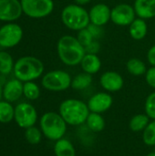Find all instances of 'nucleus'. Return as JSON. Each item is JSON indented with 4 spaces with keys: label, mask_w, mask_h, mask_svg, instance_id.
I'll use <instances>...</instances> for the list:
<instances>
[{
    "label": "nucleus",
    "mask_w": 155,
    "mask_h": 156,
    "mask_svg": "<svg viewBox=\"0 0 155 156\" xmlns=\"http://www.w3.org/2000/svg\"><path fill=\"white\" fill-rule=\"evenodd\" d=\"M23 37L21 27L15 23H8L0 27V46L5 48L16 46Z\"/></svg>",
    "instance_id": "nucleus-9"
},
{
    "label": "nucleus",
    "mask_w": 155,
    "mask_h": 156,
    "mask_svg": "<svg viewBox=\"0 0 155 156\" xmlns=\"http://www.w3.org/2000/svg\"><path fill=\"white\" fill-rule=\"evenodd\" d=\"M67 124L79 126L86 123L90 113L88 104L78 99H67L59 105V112Z\"/></svg>",
    "instance_id": "nucleus-2"
},
{
    "label": "nucleus",
    "mask_w": 155,
    "mask_h": 156,
    "mask_svg": "<svg viewBox=\"0 0 155 156\" xmlns=\"http://www.w3.org/2000/svg\"><path fill=\"white\" fill-rule=\"evenodd\" d=\"M143 141L148 146H155V120L150 122L143 132Z\"/></svg>",
    "instance_id": "nucleus-27"
},
{
    "label": "nucleus",
    "mask_w": 155,
    "mask_h": 156,
    "mask_svg": "<svg viewBox=\"0 0 155 156\" xmlns=\"http://www.w3.org/2000/svg\"><path fill=\"white\" fill-rule=\"evenodd\" d=\"M23 94L26 99L30 101H35L40 96V89L35 82L27 81L25 82L23 86Z\"/></svg>",
    "instance_id": "nucleus-26"
},
{
    "label": "nucleus",
    "mask_w": 155,
    "mask_h": 156,
    "mask_svg": "<svg viewBox=\"0 0 155 156\" xmlns=\"http://www.w3.org/2000/svg\"><path fill=\"white\" fill-rule=\"evenodd\" d=\"M87 28L90 31V33L91 34V36L93 37V38L96 40H99L104 35V30H103L102 26H98V25L90 23L89 26L87 27Z\"/></svg>",
    "instance_id": "nucleus-31"
},
{
    "label": "nucleus",
    "mask_w": 155,
    "mask_h": 156,
    "mask_svg": "<svg viewBox=\"0 0 155 156\" xmlns=\"http://www.w3.org/2000/svg\"><path fill=\"white\" fill-rule=\"evenodd\" d=\"M12 56L6 51H0V73L6 75L14 69Z\"/></svg>",
    "instance_id": "nucleus-25"
},
{
    "label": "nucleus",
    "mask_w": 155,
    "mask_h": 156,
    "mask_svg": "<svg viewBox=\"0 0 155 156\" xmlns=\"http://www.w3.org/2000/svg\"><path fill=\"white\" fill-rule=\"evenodd\" d=\"M80 66L83 72L93 75L100 71L101 61L96 54H85L80 62Z\"/></svg>",
    "instance_id": "nucleus-17"
},
{
    "label": "nucleus",
    "mask_w": 155,
    "mask_h": 156,
    "mask_svg": "<svg viewBox=\"0 0 155 156\" xmlns=\"http://www.w3.org/2000/svg\"><path fill=\"white\" fill-rule=\"evenodd\" d=\"M77 39L79 40V42L85 48L86 46H88L89 44H90L94 38L91 36V34L90 33V31L88 30V28H83L79 31H78V35H77Z\"/></svg>",
    "instance_id": "nucleus-30"
},
{
    "label": "nucleus",
    "mask_w": 155,
    "mask_h": 156,
    "mask_svg": "<svg viewBox=\"0 0 155 156\" xmlns=\"http://www.w3.org/2000/svg\"><path fill=\"white\" fill-rule=\"evenodd\" d=\"M126 69L132 76H143L145 75L147 71L145 63L137 58H130L126 63Z\"/></svg>",
    "instance_id": "nucleus-21"
},
{
    "label": "nucleus",
    "mask_w": 155,
    "mask_h": 156,
    "mask_svg": "<svg viewBox=\"0 0 155 156\" xmlns=\"http://www.w3.org/2000/svg\"><path fill=\"white\" fill-rule=\"evenodd\" d=\"M84 48H85L86 54H96L97 55L100 50V44L99 40L94 39L90 44L86 46Z\"/></svg>",
    "instance_id": "nucleus-32"
},
{
    "label": "nucleus",
    "mask_w": 155,
    "mask_h": 156,
    "mask_svg": "<svg viewBox=\"0 0 155 156\" xmlns=\"http://www.w3.org/2000/svg\"><path fill=\"white\" fill-rule=\"evenodd\" d=\"M40 130L50 141H58L64 137L67 133V123L59 113L48 112L42 115L40 122Z\"/></svg>",
    "instance_id": "nucleus-4"
},
{
    "label": "nucleus",
    "mask_w": 155,
    "mask_h": 156,
    "mask_svg": "<svg viewBox=\"0 0 155 156\" xmlns=\"http://www.w3.org/2000/svg\"><path fill=\"white\" fill-rule=\"evenodd\" d=\"M100 84L108 92H117L122 89L124 80L120 73L109 70L101 74L100 78Z\"/></svg>",
    "instance_id": "nucleus-13"
},
{
    "label": "nucleus",
    "mask_w": 155,
    "mask_h": 156,
    "mask_svg": "<svg viewBox=\"0 0 155 156\" xmlns=\"http://www.w3.org/2000/svg\"><path fill=\"white\" fill-rule=\"evenodd\" d=\"M144 111L145 114L152 119L153 121L155 120V91L152 92L146 98L144 103Z\"/></svg>",
    "instance_id": "nucleus-29"
},
{
    "label": "nucleus",
    "mask_w": 155,
    "mask_h": 156,
    "mask_svg": "<svg viewBox=\"0 0 155 156\" xmlns=\"http://www.w3.org/2000/svg\"><path fill=\"white\" fill-rule=\"evenodd\" d=\"M133 7L140 18L151 19L155 16V0H135Z\"/></svg>",
    "instance_id": "nucleus-16"
},
{
    "label": "nucleus",
    "mask_w": 155,
    "mask_h": 156,
    "mask_svg": "<svg viewBox=\"0 0 155 156\" xmlns=\"http://www.w3.org/2000/svg\"><path fill=\"white\" fill-rule=\"evenodd\" d=\"M56 156H76V150L72 143L65 138L56 141L54 145Z\"/></svg>",
    "instance_id": "nucleus-19"
},
{
    "label": "nucleus",
    "mask_w": 155,
    "mask_h": 156,
    "mask_svg": "<svg viewBox=\"0 0 155 156\" xmlns=\"http://www.w3.org/2000/svg\"><path fill=\"white\" fill-rule=\"evenodd\" d=\"M92 83V75L83 72L76 75L71 81V88L76 90H83Z\"/></svg>",
    "instance_id": "nucleus-22"
},
{
    "label": "nucleus",
    "mask_w": 155,
    "mask_h": 156,
    "mask_svg": "<svg viewBox=\"0 0 155 156\" xmlns=\"http://www.w3.org/2000/svg\"><path fill=\"white\" fill-rule=\"evenodd\" d=\"M134 7L129 4H119L111 12V20L113 24L120 27L130 26L136 18Z\"/></svg>",
    "instance_id": "nucleus-10"
},
{
    "label": "nucleus",
    "mask_w": 155,
    "mask_h": 156,
    "mask_svg": "<svg viewBox=\"0 0 155 156\" xmlns=\"http://www.w3.org/2000/svg\"><path fill=\"white\" fill-rule=\"evenodd\" d=\"M145 80L150 87L155 89V67H152L147 69L145 73Z\"/></svg>",
    "instance_id": "nucleus-33"
},
{
    "label": "nucleus",
    "mask_w": 155,
    "mask_h": 156,
    "mask_svg": "<svg viewBox=\"0 0 155 156\" xmlns=\"http://www.w3.org/2000/svg\"><path fill=\"white\" fill-rule=\"evenodd\" d=\"M23 13L32 18H43L54 10L53 0H20Z\"/></svg>",
    "instance_id": "nucleus-7"
},
{
    "label": "nucleus",
    "mask_w": 155,
    "mask_h": 156,
    "mask_svg": "<svg viewBox=\"0 0 155 156\" xmlns=\"http://www.w3.org/2000/svg\"><path fill=\"white\" fill-rule=\"evenodd\" d=\"M113 103V99L109 92H98L92 95L87 104L90 112L103 113L111 109Z\"/></svg>",
    "instance_id": "nucleus-12"
},
{
    "label": "nucleus",
    "mask_w": 155,
    "mask_h": 156,
    "mask_svg": "<svg viewBox=\"0 0 155 156\" xmlns=\"http://www.w3.org/2000/svg\"><path fill=\"white\" fill-rule=\"evenodd\" d=\"M111 9L106 4L99 3L94 5L89 11L90 23L103 27L111 20Z\"/></svg>",
    "instance_id": "nucleus-14"
},
{
    "label": "nucleus",
    "mask_w": 155,
    "mask_h": 156,
    "mask_svg": "<svg viewBox=\"0 0 155 156\" xmlns=\"http://www.w3.org/2000/svg\"><path fill=\"white\" fill-rule=\"evenodd\" d=\"M75 1V4L79 5H88L89 3H90L91 0H74Z\"/></svg>",
    "instance_id": "nucleus-35"
},
{
    "label": "nucleus",
    "mask_w": 155,
    "mask_h": 156,
    "mask_svg": "<svg viewBox=\"0 0 155 156\" xmlns=\"http://www.w3.org/2000/svg\"><path fill=\"white\" fill-rule=\"evenodd\" d=\"M14 74L16 79L27 82L38 79L44 71L43 62L32 56L20 58L14 66Z\"/></svg>",
    "instance_id": "nucleus-3"
},
{
    "label": "nucleus",
    "mask_w": 155,
    "mask_h": 156,
    "mask_svg": "<svg viewBox=\"0 0 155 156\" xmlns=\"http://www.w3.org/2000/svg\"><path fill=\"white\" fill-rule=\"evenodd\" d=\"M23 86L22 81L17 79L9 80L3 89L4 99L8 102L17 101L23 94Z\"/></svg>",
    "instance_id": "nucleus-15"
},
{
    "label": "nucleus",
    "mask_w": 155,
    "mask_h": 156,
    "mask_svg": "<svg viewBox=\"0 0 155 156\" xmlns=\"http://www.w3.org/2000/svg\"><path fill=\"white\" fill-rule=\"evenodd\" d=\"M148 33V26L145 19L135 18L134 21L129 26V34L134 40L143 39Z\"/></svg>",
    "instance_id": "nucleus-18"
},
{
    "label": "nucleus",
    "mask_w": 155,
    "mask_h": 156,
    "mask_svg": "<svg viewBox=\"0 0 155 156\" xmlns=\"http://www.w3.org/2000/svg\"><path fill=\"white\" fill-rule=\"evenodd\" d=\"M23 10L19 0H0V20L15 21L21 16Z\"/></svg>",
    "instance_id": "nucleus-11"
},
{
    "label": "nucleus",
    "mask_w": 155,
    "mask_h": 156,
    "mask_svg": "<svg viewBox=\"0 0 155 156\" xmlns=\"http://www.w3.org/2000/svg\"><path fill=\"white\" fill-rule=\"evenodd\" d=\"M15 117V109L10 102L0 101V122L8 123Z\"/></svg>",
    "instance_id": "nucleus-24"
},
{
    "label": "nucleus",
    "mask_w": 155,
    "mask_h": 156,
    "mask_svg": "<svg viewBox=\"0 0 155 156\" xmlns=\"http://www.w3.org/2000/svg\"><path fill=\"white\" fill-rule=\"evenodd\" d=\"M147 59L148 62L153 66L155 67V45H153L147 52Z\"/></svg>",
    "instance_id": "nucleus-34"
},
{
    "label": "nucleus",
    "mask_w": 155,
    "mask_h": 156,
    "mask_svg": "<svg viewBox=\"0 0 155 156\" xmlns=\"http://www.w3.org/2000/svg\"><path fill=\"white\" fill-rule=\"evenodd\" d=\"M149 122H150V118L145 113H140L134 115L131 119L129 122V127L132 132L140 133L144 131V129L147 127Z\"/></svg>",
    "instance_id": "nucleus-23"
},
{
    "label": "nucleus",
    "mask_w": 155,
    "mask_h": 156,
    "mask_svg": "<svg viewBox=\"0 0 155 156\" xmlns=\"http://www.w3.org/2000/svg\"><path fill=\"white\" fill-rule=\"evenodd\" d=\"M57 51L59 59L67 66H77L80 64L85 56V48L79 42L77 37L65 35L62 36L57 44Z\"/></svg>",
    "instance_id": "nucleus-1"
},
{
    "label": "nucleus",
    "mask_w": 155,
    "mask_h": 156,
    "mask_svg": "<svg viewBox=\"0 0 155 156\" xmlns=\"http://www.w3.org/2000/svg\"><path fill=\"white\" fill-rule=\"evenodd\" d=\"M146 156H155V152H152V153L148 154Z\"/></svg>",
    "instance_id": "nucleus-37"
},
{
    "label": "nucleus",
    "mask_w": 155,
    "mask_h": 156,
    "mask_svg": "<svg viewBox=\"0 0 155 156\" xmlns=\"http://www.w3.org/2000/svg\"><path fill=\"white\" fill-rule=\"evenodd\" d=\"M16 124L21 127L27 129L35 125L37 121V112L33 105L27 102H22L15 108V117Z\"/></svg>",
    "instance_id": "nucleus-8"
},
{
    "label": "nucleus",
    "mask_w": 155,
    "mask_h": 156,
    "mask_svg": "<svg viewBox=\"0 0 155 156\" xmlns=\"http://www.w3.org/2000/svg\"><path fill=\"white\" fill-rule=\"evenodd\" d=\"M42 132L41 130H39L38 128L32 126L29 127L27 129H26V133H25V137L26 139V141L30 144H38L41 141L42 138Z\"/></svg>",
    "instance_id": "nucleus-28"
},
{
    "label": "nucleus",
    "mask_w": 155,
    "mask_h": 156,
    "mask_svg": "<svg viewBox=\"0 0 155 156\" xmlns=\"http://www.w3.org/2000/svg\"><path fill=\"white\" fill-rule=\"evenodd\" d=\"M86 124L93 133H100L105 128V120L100 113L90 112L87 118Z\"/></svg>",
    "instance_id": "nucleus-20"
},
{
    "label": "nucleus",
    "mask_w": 155,
    "mask_h": 156,
    "mask_svg": "<svg viewBox=\"0 0 155 156\" xmlns=\"http://www.w3.org/2000/svg\"><path fill=\"white\" fill-rule=\"evenodd\" d=\"M2 96H3V89H2V86H1V84H0V101H1Z\"/></svg>",
    "instance_id": "nucleus-36"
},
{
    "label": "nucleus",
    "mask_w": 155,
    "mask_h": 156,
    "mask_svg": "<svg viewBox=\"0 0 155 156\" xmlns=\"http://www.w3.org/2000/svg\"><path fill=\"white\" fill-rule=\"evenodd\" d=\"M72 78L65 70L56 69L46 73L41 80L43 88L50 91H63L71 87Z\"/></svg>",
    "instance_id": "nucleus-6"
},
{
    "label": "nucleus",
    "mask_w": 155,
    "mask_h": 156,
    "mask_svg": "<svg viewBox=\"0 0 155 156\" xmlns=\"http://www.w3.org/2000/svg\"><path fill=\"white\" fill-rule=\"evenodd\" d=\"M101 1H104V0H101Z\"/></svg>",
    "instance_id": "nucleus-38"
},
{
    "label": "nucleus",
    "mask_w": 155,
    "mask_h": 156,
    "mask_svg": "<svg viewBox=\"0 0 155 156\" xmlns=\"http://www.w3.org/2000/svg\"><path fill=\"white\" fill-rule=\"evenodd\" d=\"M61 20L65 27L74 31L86 28L90 23L89 12L77 4L68 5L62 9Z\"/></svg>",
    "instance_id": "nucleus-5"
}]
</instances>
